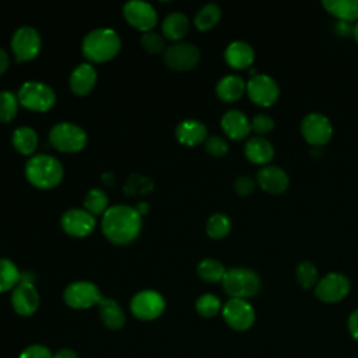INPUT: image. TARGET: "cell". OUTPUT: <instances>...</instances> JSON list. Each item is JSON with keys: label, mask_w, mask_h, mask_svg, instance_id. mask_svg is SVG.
<instances>
[{"label": "cell", "mask_w": 358, "mask_h": 358, "mask_svg": "<svg viewBox=\"0 0 358 358\" xmlns=\"http://www.w3.org/2000/svg\"><path fill=\"white\" fill-rule=\"evenodd\" d=\"M18 358H53V355L50 354V351L45 347V345H39V344H34L27 347Z\"/></svg>", "instance_id": "obj_41"}, {"label": "cell", "mask_w": 358, "mask_h": 358, "mask_svg": "<svg viewBox=\"0 0 358 358\" xmlns=\"http://www.w3.org/2000/svg\"><path fill=\"white\" fill-rule=\"evenodd\" d=\"M21 281L18 267L8 259H0V292L14 289Z\"/></svg>", "instance_id": "obj_30"}, {"label": "cell", "mask_w": 358, "mask_h": 358, "mask_svg": "<svg viewBox=\"0 0 358 358\" xmlns=\"http://www.w3.org/2000/svg\"><path fill=\"white\" fill-rule=\"evenodd\" d=\"M63 231L74 238H84L95 228V217L83 208L67 210L60 220Z\"/></svg>", "instance_id": "obj_17"}, {"label": "cell", "mask_w": 358, "mask_h": 358, "mask_svg": "<svg viewBox=\"0 0 358 358\" xmlns=\"http://www.w3.org/2000/svg\"><path fill=\"white\" fill-rule=\"evenodd\" d=\"M322 6L341 21L358 20V0H323Z\"/></svg>", "instance_id": "obj_27"}, {"label": "cell", "mask_w": 358, "mask_h": 358, "mask_svg": "<svg viewBox=\"0 0 358 358\" xmlns=\"http://www.w3.org/2000/svg\"><path fill=\"white\" fill-rule=\"evenodd\" d=\"M348 330L352 338L358 341V309H355L348 317Z\"/></svg>", "instance_id": "obj_43"}, {"label": "cell", "mask_w": 358, "mask_h": 358, "mask_svg": "<svg viewBox=\"0 0 358 358\" xmlns=\"http://www.w3.org/2000/svg\"><path fill=\"white\" fill-rule=\"evenodd\" d=\"M221 301L214 294H203L196 301V310L203 317H213L221 310Z\"/></svg>", "instance_id": "obj_36"}, {"label": "cell", "mask_w": 358, "mask_h": 358, "mask_svg": "<svg viewBox=\"0 0 358 358\" xmlns=\"http://www.w3.org/2000/svg\"><path fill=\"white\" fill-rule=\"evenodd\" d=\"M217 96L224 102H235L246 92V83L242 77L235 74L224 76L215 87Z\"/></svg>", "instance_id": "obj_24"}, {"label": "cell", "mask_w": 358, "mask_h": 358, "mask_svg": "<svg viewBox=\"0 0 358 358\" xmlns=\"http://www.w3.org/2000/svg\"><path fill=\"white\" fill-rule=\"evenodd\" d=\"M8 67V55L4 49L0 48V76L7 70Z\"/></svg>", "instance_id": "obj_44"}, {"label": "cell", "mask_w": 358, "mask_h": 358, "mask_svg": "<svg viewBox=\"0 0 358 358\" xmlns=\"http://www.w3.org/2000/svg\"><path fill=\"white\" fill-rule=\"evenodd\" d=\"M206 151L213 157H224L228 152V143L220 136H210L204 141Z\"/></svg>", "instance_id": "obj_39"}, {"label": "cell", "mask_w": 358, "mask_h": 358, "mask_svg": "<svg viewBox=\"0 0 358 358\" xmlns=\"http://www.w3.org/2000/svg\"><path fill=\"white\" fill-rule=\"evenodd\" d=\"M13 147L22 155H32L38 148V134L31 127H18L13 133Z\"/></svg>", "instance_id": "obj_28"}, {"label": "cell", "mask_w": 358, "mask_h": 358, "mask_svg": "<svg viewBox=\"0 0 358 358\" xmlns=\"http://www.w3.org/2000/svg\"><path fill=\"white\" fill-rule=\"evenodd\" d=\"M295 278H296V282L303 289L313 288L319 281L316 266L312 262H308V260L301 262L295 268Z\"/></svg>", "instance_id": "obj_34"}, {"label": "cell", "mask_w": 358, "mask_h": 358, "mask_svg": "<svg viewBox=\"0 0 358 358\" xmlns=\"http://www.w3.org/2000/svg\"><path fill=\"white\" fill-rule=\"evenodd\" d=\"M134 208L140 213V215H141V214H145V213L148 211V206L144 204V203H140V204H138L137 207H134Z\"/></svg>", "instance_id": "obj_46"}, {"label": "cell", "mask_w": 358, "mask_h": 358, "mask_svg": "<svg viewBox=\"0 0 358 358\" xmlns=\"http://www.w3.org/2000/svg\"><path fill=\"white\" fill-rule=\"evenodd\" d=\"M222 317L229 327L243 331L252 327L255 322V309L246 299L231 298L222 306Z\"/></svg>", "instance_id": "obj_15"}, {"label": "cell", "mask_w": 358, "mask_h": 358, "mask_svg": "<svg viewBox=\"0 0 358 358\" xmlns=\"http://www.w3.org/2000/svg\"><path fill=\"white\" fill-rule=\"evenodd\" d=\"M227 268L224 264L215 259H203L197 264V274L201 280L207 282H218L222 281Z\"/></svg>", "instance_id": "obj_29"}, {"label": "cell", "mask_w": 358, "mask_h": 358, "mask_svg": "<svg viewBox=\"0 0 358 358\" xmlns=\"http://www.w3.org/2000/svg\"><path fill=\"white\" fill-rule=\"evenodd\" d=\"M301 133L312 147H322L330 141L333 126L323 113L309 112L301 120Z\"/></svg>", "instance_id": "obj_8"}, {"label": "cell", "mask_w": 358, "mask_h": 358, "mask_svg": "<svg viewBox=\"0 0 358 358\" xmlns=\"http://www.w3.org/2000/svg\"><path fill=\"white\" fill-rule=\"evenodd\" d=\"M200 60L199 49L189 42H178L164 52L165 64L175 71H187L197 66Z\"/></svg>", "instance_id": "obj_11"}, {"label": "cell", "mask_w": 358, "mask_h": 358, "mask_svg": "<svg viewBox=\"0 0 358 358\" xmlns=\"http://www.w3.org/2000/svg\"><path fill=\"white\" fill-rule=\"evenodd\" d=\"M220 18L221 8L217 4L210 3L199 10V13L194 17V25L199 31H208L218 24Z\"/></svg>", "instance_id": "obj_31"}, {"label": "cell", "mask_w": 358, "mask_h": 358, "mask_svg": "<svg viewBox=\"0 0 358 358\" xmlns=\"http://www.w3.org/2000/svg\"><path fill=\"white\" fill-rule=\"evenodd\" d=\"M18 102L32 112H46L56 102L55 91L39 81H28L21 85L17 94Z\"/></svg>", "instance_id": "obj_5"}, {"label": "cell", "mask_w": 358, "mask_h": 358, "mask_svg": "<svg viewBox=\"0 0 358 358\" xmlns=\"http://www.w3.org/2000/svg\"><path fill=\"white\" fill-rule=\"evenodd\" d=\"M69 84L76 95H87L96 84V70L88 63H81L70 74Z\"/></svg>", "instance_id": "obj_21"}, {"label": "cell", "mask_w": 358, "mask_h": 358, "mask_svg": "<svg viewBox=\"0 0 358 358\" xmlns=\"http://www.w3.org/2000/svg\"><path fill=\"white\" fill-rule=\"evenodd\" d=\"M175 136L178 141L187 147H194L207 138V129L206 126L194 119H187L180 122L176 126Z\"/></svg>", "instance_id": "obj_22"}, {"label": "cell", "mask_w": 358, "mask_h": 358, "mask_svg": "<svg viewBox=\"0 0 358 358\" xmlns=\"http://www.w3.org/2000/svg\"><path fill=\"white\" fill-rule=\"evenodd\" d=\"M250 129L260 137L270 133L274 129V120L266 113H259L250 120Z\"/></svg>", "instance_id": "obj_38"}, {"label": "cell", "mask_w": 358, "mask_h": 358, "mask_svg": "<svg viewBox=\"0 0 358 358\" xmlns=\"http://www.w3.org/2000/svg\"><path fill=\"white\" fill-rule=\"evenodd\" d=\"M221 129L232 140H242L250 133V120L248 116L238 110H227L221 117Z\"/></svg>", "instance_id": "obj_20"}, {"label": "cell", "mask_w": 358, "mask_h": 358, "mask_svg": "<svg viewBox=\"0 0 358 358\" xmlns=\"http://www.w3.org/2000/svg\"><path fill=\"white\" fill-rule=\"evenodd\" d=\"M99 315L103 324L112 330H117L124 324L126 316L119 303L110 298H102L99 301Z\"/></svg>", "instance_id": "obj_25"}, {"label": "cell", "mask_w": 358, "mask_h": 358, "mask_svg": "<svg viewBox=\"0 0 358 358\" xmlns=\"http://www.w3.org/2000/svg\"><path fill=\"white\" fill-rule=\"evenodd\" d=\"M189 31V20L185 14L173 11L168 14L162 22V34L169 41L182 39Z\"/></svg>", "instance_id": "obj_26"}, {"label": "cell", "mask_w": 358, "mask_h": 358, "mask_svg": "<svg viewBox=\"0 0 358 358\" xmlns=\"http://www.w3.org/2000/svg\"><path fill=\"white\" fill-rule=\"evenodd\" d=\"M256 186L255 179H252L250 176H239L235 179L234 182V189L239 196H248L250 193H253Z\"/></svg>", "instance_id": "obj_40"}, {"label": "cell", "mask_w": 358, "mask_h": 358, "mask_svg": "<svg viewBox=\"0 0 358 358\" xmlns=\"http://www.w3.org/2000/svg\"><path fill=\"white\" fill-rule=\"evenodd\" d=\"M140 43H141L143 49L147 50L148 53L158 55L161 52H165V41H164V38L159 34L154 32V31L143 32V35L140 36Z\"/></svg>", "instance_id": "obj_37"}, {"label": "cell", "mask_w": 358, "mask_h": 358, "mask_svg": "<svg viewBox=\"0 0 358 358\" xmlns=\"http://www.w3.org/2000/svg\"><path fill=\"white\" fill-rule=\"evenodd\" d=\"M224 291L231 298L248 299L255 296L260 289V277L250 268L232 267L227 270L222 278Z\"/></svg>", "instance_id": "obj_4"}, {"label": "cell", "mask_w": 358, "mask_h": 358, "mask_svg": "<svg viewBox=\"0 0 358 358\" xmlns=\"http://www.w3.org/2000/svg\"><path fill=\"white\" fill-rule=\"evenodd\" d=\"M119 35L110 28H98L87 34L83 41V55L94 63H105L113 59L120 50Z\"/></svg>", "instance_id": "obj_2"}, {"label": "cell", "mask_w": 358, "mask_h": 358, "mask_svg": "<svg viewBox=\"0 0 358 358\" xmlns=\"http://www.w3.org/2000/svg\"><path fill=\"white\" fill-rule=\"evenodd\" d=\"M53 358H78L77 354L73 351V350H69V348H63V350H59Z\"/></svg>", "instance_id": "obj_45"}, {"label": "cell", "mask_w": 358, "mask_h": 358, "mask_svg": "<svg viewBox=\"0 0 358 358\" xmlns=\"http://www.w3.org/2000/svg\"><path fill=\"white\" fill-rule=\"evenodd\" d=\"M243 152H245V157L250 162L263 165V166L267 165L274 157L273 144L267 138L260 137V136H255V137L249 138L245 144Z\"/></svg>", "instance_id": "obj_23"}, {"label": "cell", "mask_w": 358, "mask_h": 358, "mask_svg": "<svg viewBox=\"0 0 358 358\" xmlns=\"http://www.w3.org/2000/svg\"><path fill=\"white\" fill-rule=\"evenodd\" d=\"M101 225L106 239L116 245H126L140 234L141 215L134 207L119 204L109 207L103 213Z\"/></svg>", "instance_id": "obj_1"}, {"label": "cell", "mask_w": 358, "mask_h": 358, "mask_svg": "<svg viewBox=\"0 0 358 358\" xmlns=\"http://www.w3.org/2000/svg\"><path fill=\"white\" fill-rule=\"evenodd\" d=\"M207 235L211 239H222L225 238L231 231V220L228 215L222 213H215L207 220L206 225Z\"/></svg>", "instance_id": "obj_33"}, {"label": "cell", "mask_w": 358, "mask_h": 358, "mask_svg": "<svg viewBox=\"0 0 358 358\" xmlns=\"http://www.w3.org/2000/svg\"><path fill=\"white\" fill-rule=\"evenodd\" d=\"M50 144L62 152H78L87 144V133L70 122L56 123L49 131Z\"/></svg>", "instance_id": "obj_6"}, {"label": "cell", "mask_w": 358, "mask_h": 358, "mask_svg": "<svg viewBox=\"0 0 358 358\" xmlns=\"http://www.w3.org/2000/svg\"><path fill=\"white\" fill-rule=\"evenodd\" d=\"M165 309L164 296L154 289H144L137 292L130 302L131 313L141 320L157 319Z\"/></svg>", "instance_id": "obj_13"}, {"label": "cell", "mask_w": 358, "mask_h": 358, "mask_svg": "<svg viewBox=\"0 0 358 358\" xmlns=\"http://www.w3.org/2000/svg\"><path fill=\"white\" fill-rule=\"evenodd\" d=\"M257 185L270 194H281L288 189V173L275 165H264L256 173Z\"/></svg>", "instance_id": "obj_18"}, {"label": "cell", "mask_w": 358, "mask_h": 358, "mask_svg": "<svg viewBox=\"0 0 358 358\" xmlns=\"http://www.w3.org/2000/svg\"><path fill=\"white\" fill-rule=\"evenodd\" d=\"M18 98L11 91L0 92V122L8 123L11 122L18 112Z\"/></svg>", "instance_id": "obj_35"}, {"label": "cell", "mask_w": 358, "mask_h": 358, "mask_svg": "<svg viewBox=\"0 0 358 358\" xmlns=\"http://www.w3.org/2000/svg\"><path fill=\"white\" fill-rule=\"evenodd\" d=\"M64 302L74 309H87L98 305L102 299L99 288L90 281L71 282L63 294Z\"/></svg>", "instance_id": "obj_14"}, {"label": "cell", "mask_w": 358, "mask_h": 358, "mask_svg": "<svg viewBox=\"0 0 358 358\" xmlns=\"http://www.w3.org/2000/svg\"><path fill=\"white\" fill-rule=\"evenodd\" d=\"M41 36L32 27H21L11 36V49L17 62H29L41 52Z\"/></svg>", "instance_id": "obj_12"}, {"label": "cell", "mask_w": 358, "mask_h": 358, "mask_svg": "<svg viewBox=\"0 0 358 358\" xmlns=\"http://www.w3.org/2000/svg\"><path fill=\"white\" fill-rule=\"evenodd\" d=\"M246 94L253 103L259 106H270L278 99L280 87L271 76L257 73L246 83Z\"/></svg>", "instance_id": "obj_9"}, {"label": "cell", "mask_w": 358, "mask_h": 358, "mask_svg": "<svg viewBox=\"0 0 358 358\" xmlns=\"http://www.w3.org/2000/svg\"><path fill=\"white\" fill-rule=\"evenodd\" d=\"M350 280L341 273H329L322 277L315 285V295L326 303H336L343 301L350 292Z\"/></svg>", "instance_id": "obj_10"}, {"label": "cell", "mask_w": 358, "mask_h": 358, "mask_svg": "<svg viewBox=\"0 0 358 358\" xmlns=\"http://www.w3.org/2000/svg\"><path fill=\"white\" fill-rule=\"evenodd\" d=\"M108 196L102 189H91L84 197V210H87L94 217L103 215L108 210Z\"/></svg>", "instance_id": "obj_32"}, {"label": "cell", "mask_w": 358, "mask_h": 358, "mask_svg": "<svg viewBox=\"0 0 358 358\" xmlns=\"http://www.w3.org/2000/svg\"><path fill=\"white\" fill-rule=\"evenodd\" d=\"M225 62L235 70H243L255 62V49L245 41L231 42L224 52Z\"/></svg>", "instance_id": "obj_19"}, {"label": "cell", "mask_w": 358, "mask_h": 358, "mask_svg": "<svg viewBox=\"0 0 358 358\" xmlns=\"http://www.w3.org/2000/svg\"><path fill=\"white\" fill-rule=\"evenodd\" d=\"M11 305L21 316H31L39 306V294L34 285L31 273H21V281L13 289Z\"/></svg>", "instance_id": "obj_7"}, {"label": "cell", "mask_w": 358, "mask_h": 358, "mask_svg": "<svg viewBox=\"0 0 358 358\" xmlns=\"http://www.w3.org/2000/svg\"><path fill=\"white\" fill-rule=\"evenodd\" d=\"M123 15L131 27H134L141 32L151 31V28L155 27L158 20L157 11L154 10V7L140 0H133L126 3L123 7Z\"/></svg>", "instance_id": "obj_16"}, {"label": "cell", "mask_w": 358, "mask_h": 358, "mask_svg": "<svg viewBox=\"0 0 358 358\" xmlns=\"http://www.w3.org/2000/svg\"><path fill=\"white\" fill-rule=\"evenodd\" d=\"M25 176L38 189H53L63 179V165L55 157L34 155L25 164Z\"/></svg>", "instance_id": "obj_3"}, {"label": "cell", "mask_w": 358, "mask_h": 358, "mask_svg": "<svg viewBox=\"0 0 358 358\" xmlns=\"http://www.w3.org/2000/svg\"><path fill=\"white\" fill-rule=\"evenodd\" d=\"M334 31L337 35L340 36H348V35H352V31H354V25L348 21H341L338 20L334 25Z\"/></svg>", "instance_id": "obj_42"}, {"label": "cell", "mask_w": 358, "mask_h": 358, "mask_svg": "<svg viewBox=\"0 0 358 358\" xmlns=\"http://www.w3.org/2000/svg\"><path fill=\"white\" fill-rule=\"evenodd\" d=\"M352 36L355 38V41H357V43H358V22H357V24H354V31H352Z\"/></svg>", "instance_id": "obj_47"}]
</instances>
